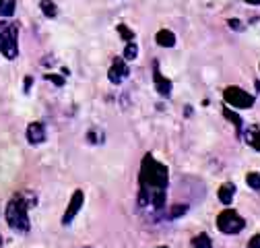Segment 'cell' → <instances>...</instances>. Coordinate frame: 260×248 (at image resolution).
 I'll return each instance as SVG.
<instances>
[{
  "mask_svg": "<svg viewBox=\"0 0 260 248\" xmlns=\"http://www.w3.org/2000/svg\"><path fill=\"white\" fill-rule=\"evenodd\" d=\"M217 197L223 205H232L234 199H236V184L234 182H225L221 184V189L217 191Z\"/></svg>",
  "mask_w": 260,
  "mask_h": 248,
  "instance_id": "8fae6325",
  "label": "cell"
},
{
  "mask_svg": "<svg viewBox=\"0 0 260 248\" xmlns=\"http://www.w3.org/2000/svg\"><path fill=\"white\" fill-rule=\"evenodd\" d=\"M186 213H188V205H174V207H170L168 217H170V220H178V217H182Z\"/></svg>",
  "mask_w": 260,
  "mask_h": 248,
  "instance_id": "ffe728a7",
  "label": "cell"
},
{
  "mask_svg": "<svg viewBox=\"0 0 260 248\" xmlns=\"http://www.w3.org/2000/svg\"><path fill=\"white\" fill-rule=\"evenodd\" d=\"M5 217L7 224L13 232L19 234H27L31 230V222H29V201L25 199V195H15L7 209H5Z\"/></svg>",
  "mask_w": 260,
  "mask_h": 248,
  "instance_id": "7a4b0ae2",
  "label": "cell"
},
{
  "mask_svg": "<svg viewBox=\"0 0 260 248\" xmlns=\"http://www.w3.org/2000/svg\"><path fill=\"white\" fill-rule=\"evenodd\" d=\"M153 83H155V91L159 93L161 98H170V96H172L174 85H172V81H170L168 77L161 75L159 62H157V60H153Z\"/></svg>",
  "mask_w": 260,
  "mask_h": 248,
  "instance_id": "52a82bcc",
  "label": "cell"
},
{
  "mask_svg": "<svg viewBox=\"0 0 260 248\" xmlns=\"http://www.w3.org/2000/svg\"><path fill=\"white\" fill-rule=\"evenodd\" d=\"M192 248H213V240L209 234H199V236H194L192 238Z\"/></svg>",
  "mask_w": 260,
  "mask_h": 248,
  "instance_id": "2e32d148",
  "label": "cell"
},
{
  "mask_svg": "<svg viewBox=\"0 0 260 248\" xmlns=\"http://www.w3.org/2000/svg\"><path fill=\"white\" fill-rule=\"evenodd\" d=\"M17 0H0V19H9L15 15Z\"/></svg>",
  "mask_w": 260,
  "mask_h": 248,
  "instance_id": "5bb4252c",
  "label": "cell"
},
{
  "mask_svg": "<svg viewBox=\"0 0 260 248\" xmlns=\"http://www.w3.org/2000/svg\"><path fill=\"white\" fill-rule=\"evenodd\" d=\"M31 81H34L31 77H27V79H25V91H29V87H31Z\"/></svg>",
  "mask_w": 260,
  "mask_h": 248,
  "instance_id": "d4e9b609",
  "label": "cell"
},
{
  "mask_svg": "<svg viewBox=\"0 0 260 248\" xmlns=\"http://www.w3.org/2000/svg\"><path fill=\"white\" fill-rule=\"evenodd\" d=\"M223 100L227 106H232L234 110H250L256 102V98L252 93H248L246 89L238 87V85H232V87H225L223 91Z\"/></svg>",
  "mask_w": 260,
  "mask_h": 248,
  "instance_id": "5b68a950",
  "label": "cell"
},
{
  "mask_svg": "<svg viewBox=\"0 0 260 248\" xmlns=\"http://www.w3.org/2000/svg\"><path fill=\"white\" fill-rule=\"evenodd\" d=\"M128 75H130V71H128L126 60H124V58H116V60H114V65H112L110 71H108V79H110V83L120 85Z\"/></svg>",
  "mask_w": 260,
  "mask_h": 248,
  "instance_id": "ba28073f",
  "label": "cell"
},
{
  "mask_svg": "<svg viewBox=\"0 0 260 248\" xmlns=\"http://www.w3.org/2000/svg\"><path fill=\"white\" fill-rule=\"evenodd\" d=\"M157 248H168V246H157Z\"/></svg>",
  "mask_w": 260,
  "mask_h": 248,
  "instance_id": "83f0119b",
  "label": "cell"
},
{
  "mask_svg": "<svg viewBox=\"0 0 260 248\" xmlns=\"http://www.w3.org/2000/svg\"><path fill=\"white\" fill-rule=\"evenodd\" d=\"M137 56H139V46H137V42H128L126 48H124L122 58H124L126 62H133V60H137Z\"/></svg>",
  "mask_w": 260,
  "mask_h": 248,
  "instance_id": "e0dca14e",
  "label": "cell"
},
{
  "mask_svg": "<svg viewBox=\"0 0 260 248\" xmlns=\"http://www.w3.org/2000/svg\"><path fill=\"white\" fill-rule=\"evenodd\" d=\"M83 205H85V193L81 189H77L73 193L71 201H69L67 211H64V215H62V226H71L75 222V217L79 215V211L83 209Z\"/></svg>",
  "mask_w": 260,
  "mask_h": 248,
  "instance_id": "8992f818",
  "label": "cell"
},
{
  "mask_svg": "<svg viewBox=\"0 0 260 248\" xmlns=\"http://www.w3.org/2000/svg\"><path fill=\"white\" fill-rule=\"evenodd\" d=\"M217 228L227 236H236L246 228V220L236 209H223L217 215Z\"/></svg>",
  "mask_w": 260,
  "mask_h": 248,
  "instance_id": "277c9868",
  "label": "cell"
},
{
  "mask_svg": "<svg viewBox=\"0 0 260 248\" xmlns=\"http://www.w3.org/2000/svg\"><path fill=\"white\" fill-rule=\"evenodd\" d=\"M168 184H170V170L161 162H157L151 153H147L141 162L139 199H137V207L147 220L157 222L166 215Z\"/></svg>",
  "mask_w": 260,
  "mask_h": 248,
  "instance_id": "6da1fadb",
  "label": "cell"
},
{
  "mask_svg": "<svg viewBox=\"0 0 260 248\" xmlns=\"http://www.w3.org/2000/svg\"><path fill=\"white\" fill-rule=\"evenodd\" d=\"M27 141L31 145H42L46 141V127H44V122H31L29 127H27Z\"/></svg>",
  "mask_w": 260,
  "mask_h": 248,
  "instance_id": "9c48e42d",
  "label": "cell"
},
{
  "mask_svg": "<svg viewBox=\"0 0 260 248\" xmlns=\"http://www.w3.org/2000/svg\"><path fill=\"white\" fill-rule=\"evenodd\" d=\"M46 79H48V81H52L56 87H62V85H64V81H67L64 77H58V75H54V73H48V75H46Z\"/></svg>",
  "mask_w": 260,
  "mask_h": 248,
  "instance_id": "7402d4cb",
  "label": "cell"
},
{
  "mask_svg": "<svg viewBox=\"0 0 260 248\" xmlns=\"http://www.w3.org/2000/svg\"><path fill=\"white\" fill-rule=\"evenodd\" d=\"M248 5H254V7H260V0H246Z\"/></svg>",
  "mask_w": 260,
  "mask_h": 248,
  "instance_id": "484cf974",
  "label": "cell"
},
{
  "mask_svg": "<svg viewBox=\"0 0 260 248\" xmlns=\"http://www.w3.org/2000/svg\"><path fill=\"white\" fill-rule=\"evenodd\" d=\"M155 42L161 48H174L176 46V36H174V31H170V29H159L157 36H155Z\"/></svg>",
  "mask_w": 260,
  "mask_h": 248,
  "instance_id": "7c38bea8",
  "label": "cell"
},
{
  "mask_svg": "<svg viewBox=\"0 0 260 248\" xmlns=\"http://www.w3.org/2000/svg\"><path fill=\"white\" fill-rule=\"evenodd\" d=\"M227 25H230V29H234V31H244L246 29L240 19H230V21H227Z\"/></svg>",
  "mask_w": 260,
  "mask_h": 248,
  "instance_id": "603a6c76",
  "label": "cell"
},
{
  "mask_svg": "<svg viewBox=\"0 0 260 248\" xmlns=\"http://www.w3.org/2000/svg\"><path fill=\"white\" fill-rule=\"evenodd\" d=\"M116 29H118V34L122 36V40L128 44V42H135V31L133 29H128L124 23H120V25H116Z\"/></svg>",
  "mask_w": 260,
  "mask_h": 248,
  "instance_id": "ac0fdd59",
  "label": "cell"
},
{
  "mask_svg": "<svg viewBox=\"0 0 260 248\" xmlns=\"http://www.w3.org/2000/svg\"><path fill=\"white\" fill-rule=\"evenodd\" d=\"M242 137H244V141H246L254 151L260 153V124H252V127L244 129Z\"/></svg>",
  "mask_w": 260,
  "mask_h": 248,
  "instance_id": "30bf717a",
  "label": "cell"
},
{
  "mask_svg": "<svg viewBox=\"0 0 260 248\" xmlns=\"http://www.w3.org/2000/svg\"><path fill=\"white\" fill-rule=\"evenodd\" d=\"M0 52L9 60L19 56V25L13 21H0Z\"/></svg>",
  "mask_w": 260,
  "mask_h": 248,
  "instance_id": "3957f363",
  "label": "cell"
},
{
  "mask_svg": "<svg viewBox=\"0 0 260 248\" xmlns=\"http://www.w3.org/2000/svg\"><path fill=\"white\" fill-rule=\"evenodd\" d=\"M5 246V238H3V234H0V248Z\"/></svg>",
  "mask_w": 260,
  "mask_h": 248,
  "instance_id": "4316f807",
  "label": "cell"
},
{
  "mask_svg": "<svg viewBox=\"0 0 260 248\" xmlns=\"http://www.w3.org/2000/svg\"><path fill=\"white\" fill-rule=\"evenodd\" d=\"M40 9H42L44 17H48V19H54V17L58 15V7H56L54 0H42V3H40Z\"/></svg>",
  "mask_w": 260,
  "mask_h": 248,
  "instance_id": "9a60e30c",
  "label": "cell"
},
{
  "mask_svg": "<svg viewBox=\"0 0 260 248\" xmlns=\"http://www.w3.org/2000/svg\"><path fill=\"white\" fill-rule=\"evenodd\" d=\"M87 141H89L91 145H97V143H104V133H102L100 129H91V131L87 133Z\"/></svg>",
  "mask_w": 260,
  "mask_h": 248,
  "instance_id": "44dd1931",
  "label": "cell"
},
{
  "mask_svg": "<svg viewBox=\"0 0 260 248\" xmlns=\"http://www.w3.org/2000/svg\"><path fill=\"white\" fill-rule=\"evenodd\" d=\"M223 116L227 118V120H230V122H234V127H236V131H238V137H242V133H244V120L234 112V110H230V106H227V108H223Z\"/></svg>",
  "mask_w": 260,
  "mask_h": 248,
  "instance_id": "4fadbf2b",
  "label": "cell"
},
{
  "mask_svg": "<svg viewBox=\"0 0 260 248\" xmlns=\"http://www.w3.org/2000/svg\"><path fill=\"white\" fill-rule=\"evenodd\" d=\"M248 248H260V234H254L252 240L248 242Z\"/></svg>",
  "mask_w": 260,
  "mask_h": 248,
  "instance_id": "cb8c5ba5",
  "label": "cell"
},
{
  "mask_svg": "<svg viewBox=\"0 0 260 248\" xmlns=\"http://www.w3.org/2000/svg\"><path fill=\"white\" fill-rule=\"evenodd\" d=\"M246 184L252 191H260V174L258 172H248L246 174Z\"/></svg>",
  "mask_w": 260,
  "mask_h": 248,
  "instance_id": "d6986e66",
  "label": "cell"
}]
</instances>
